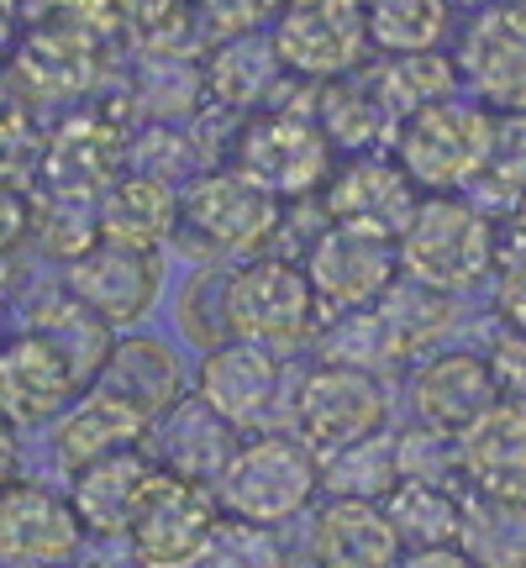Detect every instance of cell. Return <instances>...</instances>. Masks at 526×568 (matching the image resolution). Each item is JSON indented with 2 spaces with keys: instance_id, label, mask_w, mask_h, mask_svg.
Returning <instances> with one entry per match:
<instances>
[{
  "instance_id": "cell-32",
  "label": "cell",
  "mask_w": 526,
  "mask_h": 568,
  "mask_svg": "<svg viewBox=\"0 0 526 568\" xmlns=\"http://www.w3.org/2000/svg\"><path fill=\"white\" fill-rule=\"evenodd\" d=\"M395 479H401V474H395V437H385V432L322 464V485L332 489V495H364V500H385L390 489H395Z\"/></svg>"
},
{
  "instance_id": "cell-6",
  "label": "cell",
  "mask_w": 526,
  "mask_h": 568,
  "mask_svg": "<svg viewBox=\"0 0 526 568\" xmlns=\"http://www.w3.org/2000/svg\"><path fill=\"white\" fill-rule=\"evenodd\" d=\"M390 422V400H385V379L368 374L358 364H326L305 368L295 379V400H290V432L301 437L316 464L337 458L347 447L380 437Z\"/></svg>"
},
{
  "instance_id": "cell-16",
  "label": "cell",
  "mask_w": 526,
  "mask_h": 568,
  "mask_svg": "<svg viewBox=\"0 0 526 568\" xmlns=\"http://www.w3.org/2000/svg\"><path fill=\"white\" fill-rule=\"evenodd\" d=\"M322 205H326V222L358 226V232H374V237L395 243L405 232V222L416 216L422 190H416V180L395 159L368 148V153H347L332 169V180L322 184Z\"/></svg>"
},
{
  "instance_id": "cell-21",
  "label": "cell",
  "mask_w": 526,
  "mask_h": 568,
  "mask_svg": "<svg viewBox=\"0 0 526 568\" xmlns=\"http://www.w3.org/2000/svg\"><path fill=\"white\" fill-rule=\"evenodd\" d=\"M148 416L132 400H122L117 389L105 385H84L69 406L53 416V458L63 474L95 464L105 453H122V447L148 443Z\"/></svg>"
},
{
  "instance_id": "cell-34",
  "label": "cell",
  "mask_w": 526,
  "mask_h": 568,
  "mask_svg": "<svg viewBox=\"0 0 526 568\" xmlns=\"http://www.w3.org/2000/svg\"><path fill=\"white\" fill-rule=\"evenodd\" d=\"M485 364H489V374H495V389H500L506 400H522L526 406V332H506Z\"/></svg>"
},
{
  "instance_id": "cell-39",
  "label": "cell",
  "mask_w": 526,
  "mask_h": 568,
  "mask_svg": "<svg viewBox=\"0 0 526 568\" xmlns=\"http://www.w3.org/2000/svg\"><path fill=\"white\" fill-rule=\"evenodd\" d=\"M485 6H506V0H485Z\"/></svg>"
},
{
  "instance_id": "cell-27",
  "label": "cell",
  "mask_w": 526,
  "mask_h": 568,
  "mask_svg": "<svg viewBox=\"0 0 526 568\" xmlns=\"http://www.w3.org/2000/svg\"><path fill=\"white\" fill-rule=\"evenodd\" d=\"M284 80V63L274 53V42L259 32H237L226 38L211 59H205V95L232 105V111H259L274 101V90Z\"/></svg>"
},
{
  "instance_id": "cell-20",
  "label": "cell",
  "mask_w": 526,
  "mask_h": 568,
  "mask_svg": "<svg viewBox=\"0 0 526 568\" xmlns=\"http://www.w3.org/2000/svg\"><path fill=\"white\" fill-rule=\"evenodd\" d=\"M305 552L316 568H395L401 564V537L385 516V500L364 495H326L311 510Z\"/></svg>"
},
{
  "instance_id": "cell-23",
  "label": "cell",
  "mask_w": 526,
  "mask_h": 568,
  "mask_svg": "<svg viewBox=\"0 0 526 568\" xmlns=\"http://www.w3.org/2000/svg\"><path fill=\"white\" fill-rule=\"evenodd\" d=\"M243 443L232 426L216 416L211 406H201L195 395H184L174 410H163L159 422L148 426V453H153V464L169 468V474H184V479H201V485L216 489L222 479L226 458H232V447Z\"/></svg>"
},
{
  "instance_id": "cell-8",
  "label": "cell",
  "mask_w": 526,
  "mask_h": 568,
  "mask_svg": "<svg viewBox=\"0 0 526 568\" xmlns=\"http://www.w3.org/2000/svg\"><path fill=\"white\" fill-rule=\"evenodd\" d=\"M284 222V201H274L263 184H253L243 169H211L195 174L180 195V232L195 237L201 253L216 258H259L269 253L274 232Z\"/></svg>"
},
{
  "instance_id": "cell-35",
  "label": "cell",
  "mask_w": 526,
  "mask_h": 568,
  "mask_svg": "<svg viewBox=\"0 0 526 568\" xmlns=\"http://www.w3.org/2000/svg\"><path fill=\"white\" fill-rule=\"evenodd\" d=\"M495 311H500V322H510V332H526V253L500 268V295H495Z\"/></svg>"
},
{
  "instance_id": "cell-30",
  "label": "cell",
  "mask_w": 526,
  "mask_h": 568,
  "mask_svg": "<svg viewBox=\"0 0 526 568\" xmlns=\"http://www.w3.org/2000/svg\"><path fill=\"white\" fill-rule=\"evenodd\" d=\"M458 548L479 568H526V500L464 495Z\"/></svg>"
},
{
  "instance_id": "cell-36",
  "label": "cell",
  "mask_w": 526,
  "mask_h": 568,
  "mask_svg": "<svg viewBox=\"0 0 526 568\" xmlns=\"http://www.w3.org/2000/svg\"><path fill=\"white\" fill-rule=\"evenodd\" d=\"M395 568H479V564L464 548H416V552H401Z\"/></svg>"
},
{
  "instance_id": "cell-12",
  "label": "cell",
  "mask_w": 526,
  "mask_h": 568,
  "mask_svg": "<svg viewBox=\"0 0 526 568\" xmlns=\"http://www.w3.org/2000/svg\"><path fill=\"white\" fill-rule=\"evenodd\" d=\"M301 268L311 280L316 305H322V322H337V316H353V311L374 305L390 284L401 280V253H395L390 237L326 222L305 247Z\"/></svg>"
},
{
  "instance_id": "cell-10",
  "label": "cell",
  "mask_w": 526,
  "mask_h": 568,
  "mask_svg": "<svg viewBox=\"0 0 526 568\" xmlns=\"http://www.w3.org/2000/svg\"><path fill=\"white\" fill-rule=\"evenodd\" d=\"M222 521L216 489L159 468L127 527V558L138 568H195Z\"/></svg>"
},
{
  "instance_id": "cell-26",
  "label": "cell",
  "mask_w": 526,
  "mask_h": 568,
  "mask_svg": "<svg viewBox=\"0 0 526 568\" xmlns=\"http://www.w3.org/2000/svg\"><path fill=\"white\" fill-rule=\"evenodd\" d=\"M180 232V195L169 180L153 174H127L105 190L101 205V237L105 243H127L142 253H159L169 237Z\"/></svg>"
},
{
  "instance_id": "cell-19",
  "label": "cell",
  "mask_w": 526,
  "mask_h": 568,
  "mask_svg": "<svg viewBox=\"0 0 526 568\" xmlns=\"http://www.w3.org/2000/svg\"><path fill=\"white\" fill-rule=\"evenodd\" d=\"M153 474H159V464L148 447H122V453H105L95 464L74 468L63 495L80 516L84 537L90 542H127V527H132Z\"/></svg>"
},
{
  "instance_id": "cell-18",
  "label": "cell",
  "mask_w": 526,
  "mask_h": 568,
  "mask_svg": "<svg viewBox=\"0 0 526 568\" xmlns=\"http://www.w3.org/2000/svg\"><path fill=\"white\" fill-rule=\"evenodd\" d=\"M458 453V479L468 495L489 500H526V406L522 400H495L453 437Z\"/></svg>"
},
{
  "instance_id": "cell-5",
  "label": "cell",
  "mask_w": 526,
  "mask_h": 568,
  "mask_svg": "<svg viewBox=\"0 0 526 568\" xmlns=\"http://www.w3.org/2000/svg\"><path fill=\"white\" fill-rule=\"evenodd\" d=\"M232 169H243L253 184H263L274 201H311L337 169V148L322 132L316 111H290V105H259L247 111Z\"/></svg>"
},
{
  "instance_id": "cell-15",
  "label": "cell",
  "mask_w": 526,
  "mask_h": 568,
  "mask_svg": "<svg viewBox=\"0 0 526 568\" xmlns=\"http://www.w3.org/2000/svg\"><path fill=\"white\" fill-rule=\"evenodd\" d=\"M458 84L500 116H526V0L485 6L468 21L458 42Z\"/></svg>"
},
{
  "instance_id": "cell-2",
  "label": "cell",
  "mask_w": 526,
  "mask_h": 568,
  "mask_svg": "<svg viewBox=\"0 0 526 568\" xmlns=\"http://www.w3.org/2000/svg\"><path fill=\"white\" fill-rule=\"evenodd\" d=\"M401 280L432 295H464L495 268V226L464 195H422L416 216L395 237Z\"/></svg>"
},
{
  "instance_id": "cell-7",
  "label": "cell",
  "mask_w": 526,
  "mask_h": 568,
  "mask_svg": "<svg viewBox=\"0 0 526 568\" xmlns=\"http://www.w3.org/2000/svg\"><path fill=\"white\" fill-rule=\"evenodd\" d=\"M201 406H211L237 437L253 432H274L290 422V400H295V374L284 364V353L259 343H226L205 347L201 368H195V389Z\"/></svg>"
},
{
  "instance_id": "cell-33",
  "label": "cell",
  "mask_w": 526,
  "mask_h": 568,
  "mask_svg": "<svg viewBox=\"0 0 526 568\" xmlns=\"http://www.w3.org/2000/svg\"><path fill=\"white\" fill-rule=\"evenodd\" d=\"M195 568H290V558H284L280 527L243 521V516H226L222 510V521H216Z\"/></svg>"
},
{
  "instance_id": "cell-38",
  "label": "cell",
  "mask_w": 526,
  "mask_h": 568,
  "mask_svg": "<svg viewBox=\"0 0 526 568\" xmlns=\"http://www.w3.org/2000/svg\"><path fill=\"white\" fill-rule=\"evenodd\" d=\"M6 42H11V21H6V6H0V53H6Z\"/></svg>"
},
{
  "instance_id": "cell-3",
  "label": "cell",
  "mask_w": 526,
  "mask_h": 568,
  "mask_svg": "<svg viewBox=\"0 0 526 568\" xmlns=\"http://www.w3.org/2000/svg\"><path fill=\"white\" fill-rule=\"evenodd\" d=\"M316 489H322L316 453L290 426H274V432H253L232 447L222 479H216V506L226 516L280 527V521H295L311 510Z\"/></svg>"
},
{
  "instance_id": "cell-28",
  "label": "cell",
  "mask_w": 526,
  "mask_h": 568,
  "mask_svg": "<svg viewBox=\"0 0 526 568\" xmlns=\"http://www.w3.org/2000/svg\"><path fill=\"white\" fill-rule=\"evenodd\" d=\"M385 516L395 521L405 552L416 548H458V527H464V495L453 479H395L385 495Z\"/></svg>"
},
{
  "instance_id": "cell-17",
  "label": "cell",
  "mask_w": 526,
  "mask_h": 568,
  "mask_svg": "<svg viewBox=\"0 0 526 568\" xmlns=\"http://www.w3.org/2000/svg\"><path fill=\"white\" fill-rule=\"evenodd\" d=\"M80 389V374L53 337L27 326L0 343V422L6 426L21 432V426L53 422Z\"/></svg>"
},
{
  "instance_id": "cell-29",
  "label": "cell",
  "mask_w": 526,
  "mask_h": 568,
  "mask_svg": "<svg viewBox=\"0 0 526 568\" xmlns=\"http://www.w3.org/2000/svg\"><path fill=\"white\" fill-rule=\"evenodd\" d=\"M453 27V0H364L368 48L401 59V53H432Z\"/></svg>"
},
{
  "instance_id": "cell-22",
  "label": "cell",
  "mask_w": 526,
  "mask_h": 568,
  "mask_svg": "<svg viewBox=\"0 0 526 568\" xmlns=\"http://www.w3.org/2000/svg\"><path fill=\"white\" fill-rule=\"evenodd\" d=\"M495 400H500V389H495V374H489V364L479 353H437V358H426L411 374V410H416V422L432 426V432H447V437H458Z\"/></svg>"
},
{
  "instance_id": "cell-13",
  "label": "cell",
  "mask_w": 526,
  "mask_h": 568,
  "mask_svg": "<svg viewBox=\"0 0 526 568\" xmlns=\"http://www.w3.org/2000/svg\"><path fill=\"white\" fill-rule=\"evenodd\" d=\"M63 290H69L84 311H95L111 332H127V326H138L163 295L159 253H142V247L95 237L90 247H80V253L69 258Z\"/></svg>"
},
{
  "instance_id": "cell-9",
  "label": "cell",
  "mask_w": 526,
  "mask_h": 568,
  "mask_svg": "<svg viewBox=\"0 0 526 568\" xmlns=\"http://www.w3.org/2000/svg\"><path fill=\"white\" fill-rule=\"evenodd\" d=\"M443 326H447V295H432L422 284L395 280L374 305L353 311V316H337L332 358L380 374V368H395L405 358H416L422 347H432V337Z\"/></svg>"
},
{
  "instance_id": "cell-24",
  "label": "cell",
  "mask_w": 526,
  "mask_h": 568,
  "mask_svg": "<svg viewBox=\"0 0 526 568\" xmlns=\"http://www.w3.org/2000/svg\"><path fill=\"white\" fill-rule=\"evenodd\" d=\"M90 385L117 389L148 422H159L163 410H174L184 395H190V389H184L190 379H184L180 353L169 343H159V337H111V353H105L101 374H95Z\"/></svg>"
},
{
  "instance_id": "cell-4",
  "label": "cell",
  "mask_w": 526,
  "mask_h": 568,
  "mask_svg": "<svg viewBox=\"0 0 526 568\" xmlns=\"http://www.w3.org/2000/svg\"><path fill=\"white\" fill-rule=\"evenodd\" d=\"M222 322L226 337H237V343L295 353L322 332V305H316L311 280L295 258L259 253V258H243L237 268H226Z\"/></svg>"
},
{
  "instance_id": "cell-11",
  "label": "cell",
  "mask_w": 526,
  "mask_h": 568,
  "mask_svg": "<svg viewBox=\"0 0 526 568\" xmlns=\"http://www.w3.org/2000/svg\"><path fill=\"white\" fill-rule=\"evenodd\" d=\"M269 42L280 53L284 74L295 80H337L364 69L368 32H364V0H284L274 11Z\"/></svg>"
},
{
  "instance_id": "cell-37",
  "label": "cell",
  "mask_w": 526,
  "mask_h": 568,
  "mask_svg": "<svg viewBox=\"0 0 526 568\" xmlns=\"http://www.w3.org/2000/svg\"><path fill=\"white\" fill-rule=\"evenodd\" d=\"M17 468H21V447H17V426H6L0 422V489L17 479Z\"/></svg>"
},
{
  "instance_id": "cell-1",
  "label": "cell",
  "mask_w": 526,
  "mask_h": 568,
  "mask_svg": "<svg viewBox=\"0 0 526 568\" xmlns=\"http://www.w3.org/2000/svg\"><path fill=\"white\" fill-rule=\"evenodd\" d=\"M495 111L464 95H443L432 105H416L395 122V163L416 180L422 195H458L479 180L495 148Z\"/></svg>"
},
{
  "instance_id": "cell-31",
  "label": "cell",
  "mask_w": 526,
  "mask_h": 568,
  "mask_svg": "<svg viewBox=\"0 0 526 568\" xmlns=\"http://www.w3.org/2000/svg\"><path fill=\"white\" fill-rule=\"evenodd\" d=\"M374 84H380V95L395 116L405 111H416V105H432L453 95V84H458V63H447L437 48L432 53H401V59H385L380 69H368Z\"/></svg>"
},
{
  "instance_id": "cell-14",
  "label": "cell",
  "mask_w": 526,
  "mask_h": 568,
  "mask_svg": "<svg viewBox=\"0 0 526 568\" xmlns=\"http://www.w3.org/2000/svg\"><path fill=\"white\" fill-rule=\"evenodd\" d=\"M84 527L69 495L17 474L0 489V568H59L84 552Z\"/></svg>"
},
{
  "instance_id": "cell-25",
  "label": "cell",
  "mask_w": 526,
  "mask_h": 568,
  "mask_svg": "<svg viewBox=\"0 0 526 568\" xmlns=\"http://www.w3.org/2000/svg\"><path fill=\"white\" fill-rule=\"evenodd\" d=\"M316 122L332 138L337 153H368L380 148V138H395V111L385 105L380 84L368 69H353V74H337V80H322L316 90Z\"/></svg>"
}]
</instances>
